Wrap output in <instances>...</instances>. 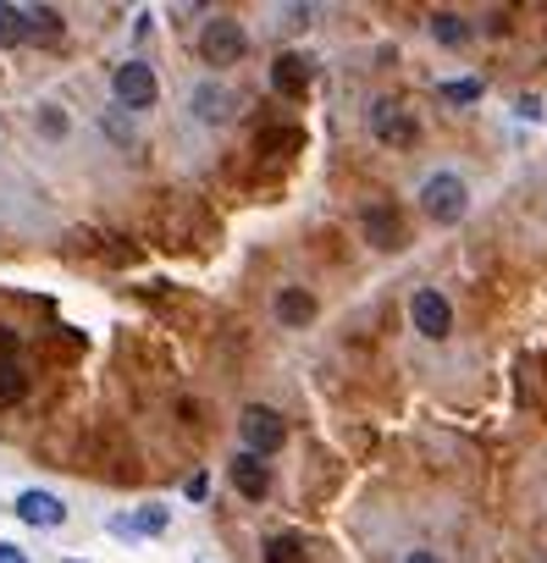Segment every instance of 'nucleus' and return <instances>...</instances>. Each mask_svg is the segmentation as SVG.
<instances>
[{
    "instance_id": "f257e3e1",
    "label": "nucleus",
    "mask_w": 547,
    "mask_h": 563,
    "mask_svg": "<svg viewBox=\"0 0 547 563\" xmlns=\"http://www.w3.org/2000/svg\"><path fill=\"white\" fill-rule=\"evenodd\" d=\"M415 199H420L426 221H437V227H459L464 210H470V183H464L459 172H431V177L420 183Z\"/></svg>"
},
{
    "instance_id": "f03ea898",
    "label": "nucleus",
    "mask_w": 547,
    "mask_h": 563,
    "mask_svg": "<svg viewBox=\"0 0 547 563\" xmlns=\"http://www.w3.org/2000/svg\"><path fill=\"white\" fill-rule=\"evenodd\" d=\"M365 122H371V139L387 144V150H415L420 144V122L398 100H371V117Z\"/></svg>"
},
{
    "instance_id": "7ed1b4c3",
    "label": "nucleus",
    "mask_w": 547,
    "mask_h": 563,
    "mask_svg": "<svg viewBox=\"0 0 547 563\" xmlns=\"http://www.w3.org/2000/svg\"><path fill=\"white\" fill-rule=\"evenodd\" d=\"M238 437H243V453L265 459V453H277V448L288 442V426H283V415H277V409L249 404V409L238 415Z\"/></svg>"
},
{
    "instance_id": "20e7f679",
    "label": "nucleus",
    "mask_w": 547,
    "mask_h": 563,
    "mask_svg": "<svg viewBox=\"0 0 547 563\" xmlns=\"http://www.w3.org/2000/svg\"><path fill=\"white\" fill-rule=\"evenodd\" d=\"M243 51H249L243 23H232V18H210V23L199 29V56H205L210 67H238Z\"/></svg>"
},
{
    "instance_id": "39448f33",
    "label": "nucleus",
    "mask_w": 547,
    "mask_h": 563,
    "mask_svg": "<svg viewBox=\"0 0 547 563\" xmlns=\"http://www.w3.org/2000/svg\"><path fill=\"white\" fill-rule=\"evenodd\" d=\"M409 327L426 338V343H442L453 332V305L437 294V288H415L409 294Z\"/></svg>"
},
{
    "instance_id": "423d86ee",
    "label": "nucleus",
    "mask_w": 547,
    "mask_h": 563,
    "mask_svg": "<svg viewBox=\"0 0 547 563\" xmlns=\"http://www.w3.org/2000/svg\"><path fill=\"white\" fill-rule=\"evenodd\" d=\"M111 89H117V106H128V111H150L161 100V84H155V67L150 62H122L117 78H111Z\"/></svg>"
},
{
    "instance_id": "0eeeda50",
    "label": "nucleus",
    "mask_w": 547,
    "mask_h": 563,
    "mask_svg": "<svg viewBox=\"0 0 547 563\" xmlns=\"http://www.w3.org/2000/svg\"><path fill=\"white\" fill-rule=\"evenodd\" d=\"M310 78H316V62L299 56V51H283L277 62H271V89L288 95V100H299V95L310 89Z\"/></svg>"
},
{
    "instance_id": "6e6552de",
    "label": "nucleus",
    "mask_w": 547,
    "mask_h": 563,
    "mask_svg": "<svg viewBox=\"0 0 547 563\" xmlns=\"http://www.w3.org/2000/svg\"><path fill=\"white\" fill-rule=\"evenodd\" d=\"M18 519L34 525V530H56V525L67 519V503H62L56 492H40V486H34V492L18 497Z\"/></svg>"
},
{
    "instance_id": "1a4fd4ad",
    "label": "nucleus",
    "mask_w": 547,
    "mask_h": 563,
    "mask_svg": "<svg viewBox=\"0 0 547 563\" xmlns=\"http://www.w3.org/2000/svg\"><path fill=\"white\" fill-rule=\"evenodd\" d=\"M227 475H232L238 497H249V503H260V497L271 492V470H265V459H254V453H232Z\"/></svg>"
},
{
    "instance_id": "9d476101",
    "label": "nucleus",
    "mask_w": 547,
    "mask_h": 563,
    "mask_svg": "<svg viewBox=\"0 0 547 563\" xmlns=\"http://www.w3.org/2000/svg\"><path fill=\"white\" fill-rule=\"evenodd\" d=\"M232 106H238V100H232V89H221V84H199V89L188 95V111H194L205 128L227 122V117H232Z\"/></svg>"
},
{
    "instance_id": "9b49d317",
    "label": "nucleus",
    "mask_w": 547,
    "mask_h": 563,
    "mask_svg": "<svg viewBox=\"0 0 547 563\" xmlns=\"http://www.w3.org/2000/svg\"><path fill=\"white\" fill-rule=\"evenodd\" d=\"M360 227H365V238H371L376 249H387V254L404 249V227H398V216H393L387 205H371V210L360 216Z\"/></svg>"
},
{
    "instance_id": "f8f14e48",
    "label": "nucleus",
    "mask_w": 547,
    "mask_h": 563,
    "mask_svg": "<svg viewBox=\"0 0 547 563\" xmlns=\"http://www.w3.org/2000/svg\"><path fill=\"white\" fill-rule=\"evenodd\" d=\"M172 525V514L161 508V503H144L139 514H122V519H111V536H161Z\"/></svg>"
},
{
    "instance_id": "ddd939ff",
    "label": "nucleus",
    "mask_w": 547,
    "mask_h": 563,
    "mask_svg": "<svg viewBox=\"0 0 547 563\" xmlns=\"http://www.w3.org/2000/svg\"><path fill=\"white\" fill-rule=\"evenodd\" d=\"M277 321H283V327H310V321H316V299H310L305 288H283V294H277Z\"/></svg>"
},
{
    "instance_id": "4468645a",
    "label": "nucleus",
    "mask_w": 547,
    "mask_h": 563,
    "mask_svg": "<svg viewBox=\"0 0 547 563\" xmlns=\"http://www.w3.org/2000/svg\"><path fill=\"white\" fill-rule=\"evenodd\" d=\"M23 40H29V12L0 0V51H12V45H23Z\"/></svg>"
},
{
    "instance_id": "2eb2a0df",
    "label": "nucleus",
    "mask_w": 547,
    "mask_h": 563,
    "mask_svg": "<svg viewBox=\"0 0 547 563\" xmlns=\"http://www.w3.org/2000/svg\"><path fill=\"white\" fill-rule=\"evenodd\" d=\"M265 563H310V558H305V536H294V530L271 536V541H265Z\"/></svg>"
},
{
    "instance_id": "dca6fc26",
    "label": "nucleus",
    "mask_w": 547,
    "mask_h": 563,
    "mask_svg": "<svg viewBox=\"0 0 547 563\" xmlns=\"http://www.w3.org/2000/svg\"><path fill=\"white\" fill-rule=\"evenodd\" d=\"M23 393H29V376H23V365H18V360H0V409L23 404Z\"/></svg>"
},
{
    "instance_id": "f3484780",
    "label": "nucleus",
    "mask_w": 547,
    "mask_h": 563,
    "mask_svg": "<svg viewBox=\"0 0 547 563\" xmlns=\"http://www.w3.org/2000/svg\"><path fill=\"white\" fill-rule=\"evenodd\" d=\"M29 12V40H62V12L56 7H23Z\"/></svg>"
},
{
    "instance_id": "a211bd4d",
    "label": "nucleus",
    "mask_w": 547,
    "mask_h": 563,
    "mask_svg": "<svg viewBox=\"0 0 547 563\" xmlns=\"http://www.w3.org/2000/svg\"><path fill=\"white\" fill-rule=\"evenodd\" d=\"M431 34H437V45H448V51L470 45V23L453 18V12H437V18H431Z\"/></svg>"
},
{
    "instance_id": "6ab92c4d",
    "label": "nucleus",
    "mask_w": 547,
    "mask_h": 563,
    "mask_svg": "<svg viewBox=\"0 0 547 563\" xmlns=\"http://www.w3.org/2000/svg\"><path fill=\"white\" fill-rule=\"evenodd\" d=\"M442 100H448V106H475V100H481V78H453V84H442Z\"/></svg>"
},
{
    "instance_id": "aec40b11",
    "label": "nucleus",
    "mask_w": 547,
    "mask_h": 563,
    "mask_svg": "<svg viewBox=\"0 0 547 563\" xmlns=\"http://www.w3.org/2000/svg\"><path fill=\"white\" fill-rule=\"evenodd\" d=\"M45 133H51V139H56V133H67V117H62L56 106H45Z\"/></svg>"
},
{
    "instance_id": "412c9836",
    "label": "nucleus",
    "mask_w": 547,
    "mask_h": 563,
    "mask_svg": "<svg viewBox=\"0 0 547 563\" xmlns=\"http://www.w3.org/2000/svg\"><path fill=\"white\" fill-rule=\"evenodd\" d=\"M0 563H29V552L18 541H0Z\"/></svg>"
},
{
    "instance_id": "4be33fe9",
    "label": "nucleus",
    "mask_w": 547,
    "mask_h": 563,
    "mask_svg": "<svg viewBox=\"0 0 547 563\" xmlns=\"http://www.w3.org/2000/svg\"><path fill=\"white\" fill-rule=\"evenodd\" d=\"M283 18H288V23H283V29H305V23H310V7H288V12H283Z\"/></svg>"
},
{
    "instance_id": "5701e85b",
    "label": "nucleus",
    "mask_w": 547,
    "mask_h": 563,
    "mask_svg": "<svg viewBox=\"0 0 547 563\" xmlns=\"http://www.w3.org/2000/svg\"><path fill=\"white\" fill-rule=\"evenodd\" d=\"M183 492H188V497H194V503H205V492H210V481H205V475H194V481H188V486H183Z\"/></svg>"
},
{
    "instance_id": "b1692460",
    "label": "nucleus",
    "mask_w": 547,
    "mask_h": 563,
    "mask_svg": "<svg viewBox=\"0 0 547 563\" xmlns=\"http://www.w3.org/2000/svg\"><path fill=\"white\" fill-rule=\"evenodd\" d=\"M404 563H442L437 552H426V547H415V552H404Z\"/></svg>"
},
{
    "instance_id": "393cba45",
    "label": "nucleus",
    "mask_w": 547,
    "mask_h": 563,
    "mask_svg": "<svg viewBox=\"0 0 547 563\" xmlns=\"http://www.w3.org/2000/svg\"><path fill=\"white\" fill-rule=\"evenodd\" d=\"M12 343H18V338H12L7 327H0V360H7V354H12Z\"/></svg>"
},
{
    "instance_id": "a878e982",
    "label": "nucleus",
    "mask_w": 547,
    "mask_h": 563,
    "mask_svg": "<svg viewBox=\"0 0 547 563\" xmlns=\"http://www.w3.org/2000/svg\"><path fill=\"white\" fill-rule=\"evenodd\" d=\"M67 563H78V558H67Z\"/></svg>"
}]
</instances>
